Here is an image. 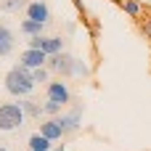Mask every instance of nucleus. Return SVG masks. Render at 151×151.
<instances>
[{"instance_id": "9", "label": "nucleus", "mask_w": 151, "mask_h": 151, "mask_svg": "<svg viewBox=\"0 0 151 151\" xmlns=\"http://www.w3.org/2000/svg\"><path fill=\"white\" fill-rule=\"evenodd\" d=\"M13 45H16V35H13V29L5 27V24H0V56H8V53L13 50Z\"/></svg>"}, {"instance_id": "17", "label": "nucleus", "mask_w": 151, "mask_h": 151, "mask_svg": "<svg viewBox=\"0 0 151 151\" xmlns=\"http://www.w3.org/2000/svg\"><path fill=\"white\" fill-rule=\"evenodd\" d=\"M138 27H141V35L151 42V13H146V16L138 19Z\"/></svg>"}, {"instance_id": "21", "label": "nucleus", "mask_w": 151, "mask_h": 151, "mask_svg": "<svg viewBox=\"0 0 151 151\" xmlns=\"http://www.w3.org/2000/svg\"><path fill=\"white\" fill-rule=\"evenodd\" d=\"M149 3H151V0H149Z\"/></svg>"}, {"instance_id": "14", "label": "nucleus", "mask_w": 151, "mask_h": 151, "mask_svg": "<svg viewBox=\"0 0 151 151\" xmlns=\"http://www.w3.org/2000/svg\"><path fill=\"white\" fill-rule=\"evenodd\" d=\"M122 11H125L127 16H133V19H141V16H143L141 0H122Z\"/></svg>"}, {"instance_id": "8", "label": "nucleus", "mask_w": 151, "mask_h": 151, "mask_svg": "<svg viewBox=\"0 0 151 151\" xmlns=\"http://www.w3.org/2000/svg\"><path fill=\"white\" fill-rule=\"evenodd\" d=\"M40 135H45L50 143H58L61 138H64V130H61V125H58V119H45L42 125H40V130H37Z\"/></svg>"}, {"instance_id": "6", "label": "nucleus", "mask_w": 151, "mask_h": 151, "mask_svg": "<svg viewBox=\"0 0 151 151\" xmlns=\"http://www.w3.org/2000/svg\"><path fill=\"white\" fill-rule=\"evenodd\" d=\"M24 13H27V19H32V21H37V24H48V21H50V8H48L45 0H32Z\"/></svg>"}, {"instance_id": "2", "label": "nucleus", "mask_w": 151, "mask_h": 151, "mask_svg": "<svg viewBox=\"0 0 151 151\" xmlns=\"http://www.w3.org/2000/svg\"><path fill=\"white\" fill-rule=\"evenodd\" d=\"M24 119H27V114H24V109H21L19 101L16 104H0V130L3 133L21 130L24 127Z\"/></svg>"}, {"instance_id": "4", "label": "nucleus", "mask_w": 151, "mask_h": 151, "mask_svg": "<svg viewBox=\"0 0 151 151\" xmlns=\"http://www.w3.org/2000/svg\"><path fill=\"white\" fill-rule=\"evenodd\" d=\"M19 64H21V66H27L29 72H35V69L48 66V56H45L42 50H32V48H27V50L19 56Z\"/></svg>"}, {"instance_id": "7", "label": "nucleus", "mask_w": 151, "mask_h": 151, "mask_svg": "<svg viewBox=\"0 0 151 151\" xmlns=\"http://www.w3.org/2000/svg\"><path fill=\"white\" fill-rule=\"evenodd\" d=\"M56 119H58L64 135H66V133H74V130H80V125H82V109L74 106L72 111H66V114H61V117H56Z\"/></svg>"}, {"instance_id": "5", "label": "nucleus", "mask_w": 151, "mask_h": 151, "mask_svg": "<svg viewBox=\"0 0 151 151\" xmlns=\"http://www.w3.org/2000/svg\"><path fill=\"white\" fill-rule=\"evenodd\" d=\"M48 101H56V104L66 106V104L72 101L69 85H66V82H61V80H53V82H48Z\"/></svg>"}, {"instance_id": "11", "label": "nucleus", "mask_w": 151, "mask_h": 151, "mask_svg": "<svg viewBox=\"0 0 151 151\" xmlns=\"http://www.w3.org/2000/svg\"><path fill=\"white\" fill-rule=\"evenodd\" d=\"M42 53L50 56H61L64 53V40L61 37H42Z\"/></svg>"}, {"instance_id": "20", "label": "nucleus", "mask_w": 151, "mask_h": 151, "mask_svg": "<svg viewBox=\"0 0 151 151\" xmlns=\"http://www.w3.org/2000/svg\"><path fill=\"white\" fill-rule=\"evenodd\" d=\"M0 151H5V146H3V143H0Z\"/></svg>"}, {"instance_id": "16", "label": "nucleus", "mask_w": 151, "mask_h": 151, "mask_svg": "<svg viewBox=\"0 0 151 151\" xmlns=\"http://www.w3.org/2000/svg\"><path fill=\"white\" fill-rule=\"evenodd\" d=\"M61 109H64L61 104H56V101H48V98H45V104H42V111H45V114H48L50 119L61 117Z\"/></svg>"}, {"instance_id": "13", "label": "nucleus", "mask_w": 151, "mask_h": 151, "mask_svg": "<svg viewBox=\"0 0 151 151\" xmlns=\"http://www.w3.org/2000/svg\"><path fill=\"white\" fill-rule=\"evenodd\" d=\"M19 104H21V109H24V114H27V117L40 119V117L45 114V111H42V104H37V101H32V98H21Z\"/></svg>"}, {"instance_id": "12", "label": "nucleus", "mask_w": 151, "mask_h": 151, "mask_svg": "<svg viewBox=\"0 0 151 151\" xmlns=\"http://www.w3.org/2000/svg\"><path fill=\"white\" fill-rule=\"evenodd\" d=\"M27 146H29V151H53L56 143H50V141H48L45 135H40V133H32L29 141H27Z\"/></svg>"}, {"instance_id": "10", "label": "nucleus", "mask_w": 151, "mask_h": 151, "mask_svg": "<svg viewBox=\"0 0 151 151\" xmlns=\"http://www.w3.org/2000/svg\"><path fill=\"white\" fill-rule=\"evenodd\" d=\"M19 32H21V35H27L29 40H32V37H42L45 24H37V21H32V19H24V21L19 24Z\"/></svg>"}, {"instance_id": "19", "label": "nucleus", "mask_w": 151, "mask_h": 151, "mask_svg": "<svg viewBox=\"0 0 151 151\" xmlns=\"http://www.w3.org/2000/svg\"><path fill=\"white\" fill-rule=\"evenodd\" d=\"M48 74H50L48 66H42V69H35V72H32V80H35V82H48Z\"/></svg>"}, {"instance_id": "18", "label": "nucleus", "mask_w": 151, "mask_h": 151, "mask_svg": "<svg viewBox=\"0 0 151 151\" xmlns=\"http://www.w3.org/2000/svg\"><path fill=\"white\" fill-rule=\"evenodd\" d=\"M72 77H90V66L82 61V58H77L74 61V74Z\"/></svg>"}, {"instance_id": "3", "label": "nucleus", "mask_w": 151, "mask_h": 151, "mask_svg": "<svg viewBox=\"0 0 151 151\" xmlns=\"http://www.w3.org/2000/svg\"><path fill=\"white\" fill-rule=\"evenodd\" d=\"M74 56L69 53H61V56H50L48 58V72H56V74H64V77H72L74 74Z\"/></svg>"}, {"instance_id": "1", "label": "nucleus", "mask_w": 151, "mask_h": 151, "mask_svg": "<svg viewBox=\"0 0 151 151\" xmlns=\"http://www.w3.org/2000/svg\"><path fill=\"white\" fill-rule=\"evenodd\" d=\"M5 90L13 96V98H29V93L35 90V80H32V72L27 69V66H21V64H16L13 69H8V74H5Z\"/></svg>"}, {"instance_id": "15", "label": "nucleus", "mask_w": 151, "mask_h": 151, "mask_svg": "<svg viewBox=\"0 0 151 151\" xmlns=\"http://www.w3.org/2000/svg\"><path fill=\"white\" fill-rule=\"evenodd\" d=\"M29 3H32V0H0V11H5V13H16L19 8L27 11Z\"/></svg>"}]
</instances>
